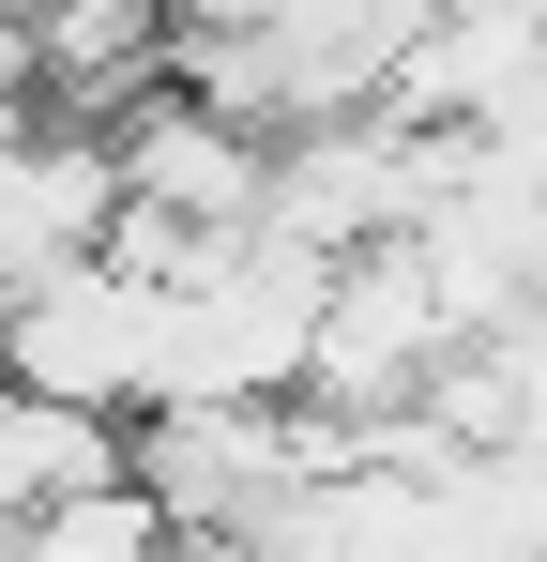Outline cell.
Listing matches in <instances>:
<instances>
[{
    "instance_id": "4",
    "label": "cell",
    "mask_w": 547,
    "mask_h": 562,
    "mask_svg": "<svg viewBox=\"0 0 547 562\" xmlns=\"http://www.w3.org/2000/svg\"><path fill=\"white\" fill-rule=\"evenodd\" d=\"M182 61V0H31V92L46 122H137Z\"/></svg>"
},
{
    "instance_id": "8",
    "label": "cell",
    "mask_w": 547,
    "mask_h": 562,
    "mask_svg": "<svg viewBox=\"0 0 547 562\" xmlns=\"http://www.w3.org/2000/svg\"><path fill=\"white\" fill-rule=\"evenodd\" d=\"M533 304H547V228H533Z\"/></svg>"
},
{
    "instance_id": "6",
    "label": "cell",
    "mask_w": 547,
    "mask_h": 562,
    "mask_svg": "<svg viewBox=\"0 0 547 562\" xmlns=\"http://www.w3.org/2000/svg\"><path fill=\"white\" fill-rule=\"evenodd\" d=\"M91 486H137V441L0 380V517H15V548H31V517H62V502H91Z\"/></svg>"
},
{
    "instance_id": "1",
    "label": "cell",
    "mask_w": 547,
    "mask_h": 562,
    "mask_svg": "<svg viewBox=\"0 0 547 562\" xmlns=\"http://www.w3.org/2000/svg\"><path fill=\"white\" fill-rule=\"evenodd\" d=\"M442 366H456L442 289H426V259H411V244H380V259H350V274H335V319H320L304 411H335V426H411Z\"/></svg>"
},
{
    "instance_id": "5",
    "label": "cell",
    "mask_w": 547,
    "mask_h": 562,
    "mask_svg": "<svg viewBox=\"0 0 547 562\" xmlns=\"http://www.w3.org/2000/svg\"><path fill=\"white\" fill-rule=\"evenodd\" d=\"M122 137V198L137 213H168V228H259L274 213V137H244V122H213V106L153 92L137 122H107Z\"/></svg>"
},
{
    "instance_id": "3",
    "label": "cell",
    "mask_w": 547,
    "mask_h": 562,
    "mask_svg": "<svg viewBox=\"0 0 547 562\" xmlns=\"http://www.w3.org/2000/svg\"><path fill=\"white\" fill-rule=\"evenodd\" d=\"M122 137L107 122H15L0 137V304H31V289L91 274L107 244H122Z\"/></svg>"
},
{
    "instance_id": "2",
    "label": "cell",
    "mask_w": 547,
    "mask_h": 562,
    "mask_svg": "<svg viewBox=\"0 0 547 562\" xmlns=\"http://www.w3.org/2000/svg\"><path fill=\"white\" fill-rule=\"evenodd\" d=\"M153 289L122 274V259H91V274L31 289V304H0V380L15 395H46V411H91V426H122L137 395H153Z\"/></svg>"
},
{
    "instance_id": "7",
    "label": "cell",
    "mask_w": 547,
    "mask_h": 562,
    "mask_svg": "<svg viewBox=\"0 0 547 562\" xmlns=\"http://www.w3.org/2000/svg\"><path fill=\"white\" fill-rule=\"evenodd\" d=\"M15 562H182V532H168L153 486H91V502H62V517H31Z\"/></svg>"
}]
</instances>
